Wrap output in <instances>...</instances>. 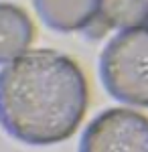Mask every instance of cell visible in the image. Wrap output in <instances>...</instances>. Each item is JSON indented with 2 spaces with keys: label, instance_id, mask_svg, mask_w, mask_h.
Here are the masks:
<instances>
[{
  "label": "cell",
  "instance_id": "1",
  "mask_svg": "<svg viewBox=\"0 0 148 152\" xmlns=\"http://www.w3.org/2000/svg\"><path fill=\"white\" fill-rule=\"evenodd\" d=\"M87 110V81L73 59L26 51L0 71V126L33 146L67 140Z\"/></svg>",
  "mask_w": 148,
  "mask_h": 152
},
{
  "label": "cell",
  "instance_id": "2",
  "mask_svg": "<svg viewBox=\"0 0 148 152\" xmlns=\"http://www.w3.org/2000/svg\"><path fill=\"white\" fill-rule=\"evenodd\" d=\"M100 77L118 102L148 107V26L122 31L106 45Z\"/></svg>",
  "mask_w": 148,
  "mask_h": 152
},
{
  "label": "cell",
  "instance_id": "3",
  "mask_svg": "<svg viewBox=\"0 0 148 152\" xmlns=\"http://www.w3.org/2000/svg\"><path fill=\"white\" fill-rule=\"evenodd\" d=\"M79 152H148V118L134 110H106L85 128Z\"/></svg>",
  "mask_w": 148,
  "mask_h": 152
},
{
  "label": "cell",
  "instance_id": "4",
  "mask_svg": "<svg viewBox=\"0 0 148 152\" xmlns=\"http://www.w3.org/2000/svg\"><path fill=\"white\" fill-rule=\"evenodd\" d=\"M43 23L61 33L85 31L93 35L100 0H33Z\"/></svg>",
  "mask_w": 148,
  "mask_h": 152
},
{
  "label": "cell",
  "instance_id": "5",
  "mask_svg": "<svg viewBox=\"0 0 148 152\" xmlns=\"http://www.w3.org/2000/svg\"><path fill=\"white\" fill-rule=\"evenodd\" d=\"M33 23L29 14L8 2H0V65L10 63L29 51Z\"/></svg>",
  "mask_w": 148,
  "mask_h": 152
},
{
  "label": "cell",
  "instance_id": "6",
  "mask_svg": "<svg viewBox=\"0 0 148 152\" xmlns=\"http://www.w3.org/2000/svg\"><path fill=\"white\" fill-rule=\"evenodd\" d=\"M97 24L102 35L108 28H146L148 0H100Z\"/></svg>",
  "mask_w": 148,
  "mask_h": 152
}]
</instances>
